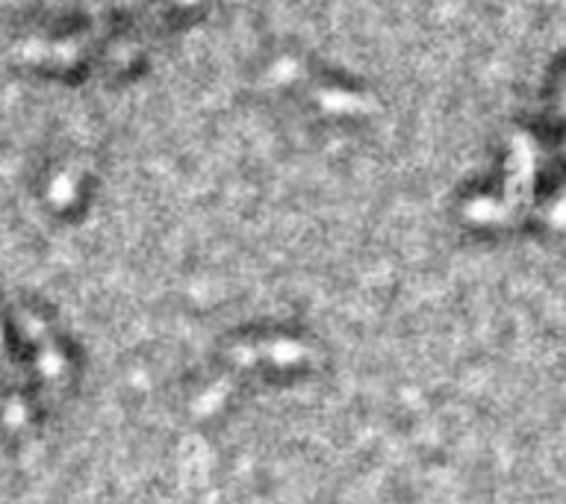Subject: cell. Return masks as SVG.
Returning a JSON list of instances; mask_svg holds the SVG:
<instances>
[{
  "label": "cell",
  "mask_w": 566,
  "mask_h": 504,
  "mask_svg": "<svg viewBox=\"0 0 566 504\" xmlns=\"http://www.w3.org/2000/svg\"><path fill=\"white\" fill-rule=\"evenodd\" d=\"M216 0H44L12 30L24 74L65 86H115L148 65L157 44L198 24Z\"/></svg>",
  "instance_id": "obj_1"
},
{
  "label": "cell",
  "mask_w": 566,
  "mask_h": 504,
  "mask_svg": "<svg viewBox=\"0 0 566 504\" xmlns=\"http://www.w3.org/2000/svg\"><path fill=\"white\" fill-rule=\"evenodd\" d=\"M531 133L539 148L552 157V162L566 171V60L548 71Z\"/></svg>",
  "instance_id": "obj_2"
}]
</instances>
